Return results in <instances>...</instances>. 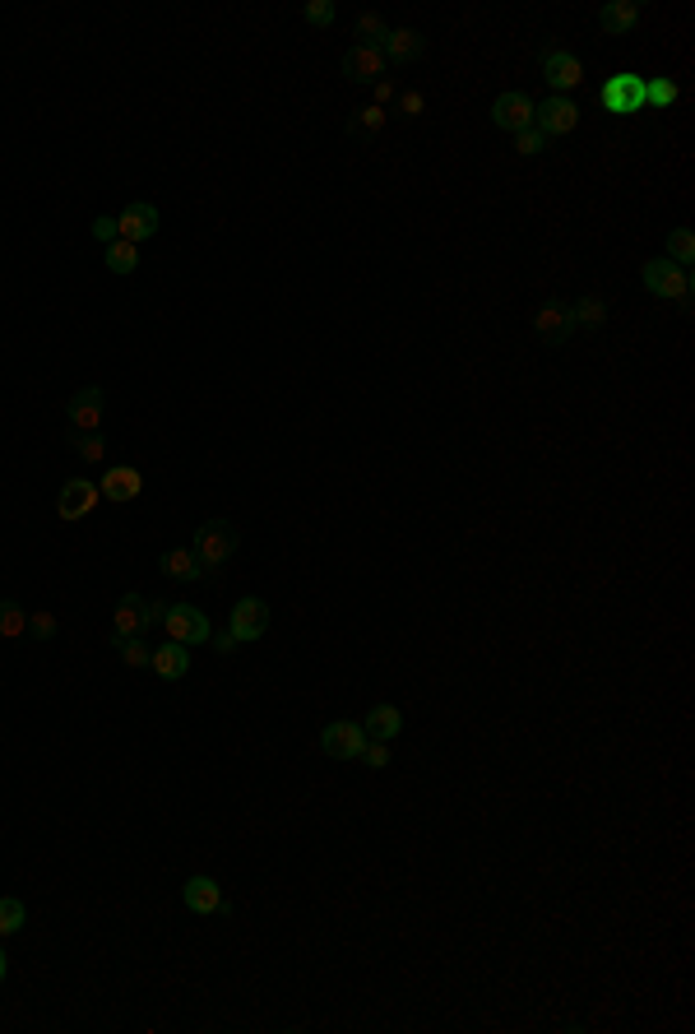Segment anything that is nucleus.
Masks as SVG:
<instances>
[{
    "label": "nucleus",
    "mask_w": 695,
    "mask_h": 1034,
    "mask_svg": "<svg viewBox=\"0 0 695 1034\" xmlns=\"http://www.w3.org/2000/svg\"><path fill=\"white\" fill-rule=\"evenodd\" d=\"M640 283H645V288H649V293H654V297H663V302H677V307H691V293H695V283H691V269L672 265L668 256L645 260V269H640Z\"/></svg>",
    "instance_id": "obj_1"
},
{
    "label": "nucleus",
    "mask_w": 695,
    "mask_h": 1034,
    "mask_svg": "<svg viewBox=\"0 0 695 1034\" xmlns=\"http://www.w3.org/2000/svg\"><path fill=\"white\" fill-rule=\"evenodd\" d=\"M195 557H200L204 571H214V566H223L237 552V529H232V520H204L200 529H195Z\"/></svg>",
    "instance_id": "obj_2"
},
{
    "label": "nucleus",
    "mask_w": 695,
    "mask_h": 1034,
    "mask_svg": "<svg viewBox=\"0 0 695 1034\" xmlns=\"http://www.w3.org/2000/svg\"><path fill=\"white\" fill-rule=\"evenodd\" d=\"M163 631H167V640H177V645H209V636H214L209 617H204L200 608H190V603H167Z\"/></svg>",
    "instance_id": "obj_3"
},
{
    "label": "nucleus",
    "mask_w": 695,
    "mask_h": 1034,
    "mask_svg": "<svg viewBox=\"0 0 695 1034\" xmlns=\"http://www.w3.org/2000/svg\"><path fill=\"white\" fill-rule=\"evenodd\" d=\"M367 742H371L367 728L357 724V719H334V724L320 728V752L334 756V761H357Z\"/></svg>",
    "instance_id": "obj_4"
},
{
    "label": "nucleus",
    "mask_w": 695,
    "mask_h": 1034,
    "mask_svg": "<svg viewBox=\"0 0 695 1034\" xmlns=\"http://www.w3.org/2000/svg\"><path fill=\"white\" fill-rule=\"evenodd\" d=\"M575 126H580V107L566 93H552L547 103H533V130H543L547 140H561Z\"/></svg>",
    "instance_id": "obj_5"
},
{
    "label": "nucleus",
    "mask_w": 695,
    "mask_h": 1034,
    "mask_svg": "<svg viewBox=\"0 0 695 1034\" xmlns=\"http://www.w3.org/2000/svg\"><path fill=\"white\" fill-rule=\"evenodd\" d=\"M598 98H603V112H612V116L645 112V75H612Z\"/></svg>",
    "instance_id": "obj_6"
},
{
    "label": "nucleus",
    "mask_w": 695,
    "mask_h": 1034,
    "mask_svg": "<svg viewBox=\"0 0 695 1034\" xmlns=\"http://www.w3.org/2000/svg\"><path fill=\"white\" fill-rule=\"evenodd\" d=\"M538 65H543V79L552 84V93H566V98H570V89H580L584 65H580V56H575V52H566V47H543Z\"/></svg>",
    "instance_id": "obj_7"
},
{
    "label": "nucleus",
    "mask_w": 695,
    "mask_h": 1034,
    "mask_svg": "<svg viewBox=\"0 0 695 1034\" xmlns=\"http://www.w3.org/2000/svg\"><path fill=\"white\" fill-rule=\"evenodd\" d=\"M228 631L237 636V645H246V640H260L269 631V603L255 599V594H246V599L232 603V622Z\"/></svg>",
    "instance_id": "obj_8"
},
{
    "label": "nucleus",
    "mask_w": 695,
    "mask_h": 1034,
    "mask_svg": "<svg viewBox=\"0 0 695 1034\" xmlns=\"http://www.w3.org/2000/svg\"><path fill=\"white\" fill-rule=\"evenodd\" d=\"M116 228H121V242L144 246L149 237H158L163 218H158V205H149V200H135V205H126L121 214H116Z\"/></svg>",
    "instance_id": "obj_9"
},
{
    "label": "nucleus",
    "mask_w": 695,
    "mask_h": 1034,
    "mask_svg": "<svg viewBox=\"0 0 695 1034\" xmlns=\"http://www.w3.org/2000/svg\"><path fill=\"white\" fill-rule=\"evenodd\" d=\"M102 501V492H98V483L93 478H70V483L61 487V497H56V515L61 520H89L93 515V506Z\"/></svg>",
    "instance_id": "obj_10"
},
{
    "label": "nucleus",
    "mask_w": 695,
    "mask_h": 1034,
    "mask_svg": "<svg viewBox=\"0 0 695 1034\" xmlns=\"http://www.w3.org/2000/svg\"><path fill=\"white\" fill-rule=\"evenodd\" d=\"M102 404H107V395H102L98 385H84V390H75L70 395V436H84V432H102Z\"/></svg>",
    "instance_id": "obj_11"
},
{
    "label": "nucleus",
    "mask_w": 695,
    "mask_h": 1034,
    "mask_svg": "<svg viewBox=\"0 0 695 1034\" xmlns=\"http://www.w3.org/2000/svg\"><path fill=\"white\" fill-rule=\"evenodd\" d=\"M492 126L496 130H510V135H519V130L533 126V98L524 89H510L501 93L492 103Z\"/></svg>",
    "instance_id": "obj_12"
},
{
    "label": "nucleus",
    "mask_w": 695,
    "mask_h": 1034,
    "mask_svg": "<svg viewBox=\"0 0 695 1034\" xmlns=\"http://www.w3.org/2000/svg\"><path fill=\"white\" fill-rule=\"evenodd\" d=\"M533 330H538V339H543L547 348H561L575 339V320H570V307L566 302H547V307H538V316H533Z\"/></svg>",
    "instance_id": "obj_13"
},
{
    "label": "nucleus",
    "mask_w": 695,
    "mask_h": 1034,
    "mask_svg": "<svg viewBox=\"0 0 695 1034\" xmlns=\"http://www.w3.org/2000/svg\"><path fill=\"white\" fill-rule=\"evenodd\" d=\"M181 905L190 909V914H228V895H223V886H218L214 877H190L186 886H181Z\"/></svg>",
    "instance_id": "obj_14"
},
{
    "label": "nucleus",
    "mask_w": 695,
    "mask_h": 1034,
    "mask_svg": "<svg viewBox=\"0 0 695 1034\" xmlns=\"http://www.w3.org/2000/svg\"><path fill=\"white\" fill-rule=\"evenodd\" d=\"M98 492H102V501H135L139 492H144V473L135 469V464H116V469H107L98 478Z\"/></svg>",
    "instance_id": "obj_15"
},
{
    "label": "nucleus",
    "mask_w": 695,
    "mask_h": 1034,
    "mask_svg": "<svg viewBox=\"0 0 695 1034\" xmlns=\"http://www.w3.org/2000/svg\"><path fill=\"white\" fill-rule=\"evenodd\" d=\"M385 52L380 47H348L343 52V75L353 79V84H376V79H385Z\"/></svg>",
    "instance_id": "obj_16"
},
{
    "label": "nucleus",
    "mask_w": 695,
    "mask_h": 1034,
    "mask_svg": "<svg viewBox=\"0 0 695 1034\" xmlns=\"http://www.w3.org/2000/svg\"><path fill=\"white\" fill-rule=\"evenodd\" d=\"M380 52H385V65L422 61V56H427V38H422L417 28H390L385 42H380Z\"/></svg>",
    "instance_id": "obj_17"
},
{
    "label": "nucleus",
    "mask_w": 695,
    "mask_h": 1034,
    "mask_svg": "<svg viewBox=\"0 0 695 1034\" xmlns=\"http://www.w3.org/2000/svg\"><path fill=\"white\" fill-rule=\"evenodd\" d=\"M149 668L163 682H181V677L190 673V645H177V640H163L158 650H153V659H149Z\"/></svg>",
    "instance_id": "obj_18"
},
{
    "label": "nucleus",
    "mask_w": 695,
    "mask_h": 1034,
    "mask_svg": "<svg viewBox=\"0 0 695 1034\" xmlns=\"http://www.w3.org/2000/svg\"><path fill=\"white\" fill-rule=\"evenodd\" d=\"M130 636H144V599L139 594H121V603L112 613V645H121Z\"/></svg>",
    "instance_id": "obj_19"
},
{
    "label": "nucleus",
    "mask_w": 695,
    "mask_h": 1034,
    "mask_svg": "<svg viewBox=\"0 0 695 1034\" xmlns=\"http://www.w3.org/2000/svg\"><path fill=\"white\" fill-rule=\"evenodd\" d=\"M362 728H367V738H376V742H394L404 733V710H399V705H371Z\"/></svg>",
    "instance_id": "obj_20"
},
{
    "label": "nucleus",
    "mask_w": 695,
    "mask_h": 1034,
    "mask_svg": "<svg viewBox=\"0 0 695 1034\" xmlns=\"http://www.w3.org/2000/svg\"><path fill=\"white\" fill-rule=\"evenodd\" d=\"M635 24H640V5H635V0H607L603 10H598V28L612 33V38L631 33Z\"/></svg>",
    "instance_id": "obj_21"
},
{
    "label": "nucleus",
    "mask_w": 695,
    "mask_h": 1034,
    "mask_svg": "<svg viewBox=\"0 0 695 1034\" xmlns=\"http://www.w3.org/2000/svg\"><path fill=\"white\" fill-rule=\"evenodd\" d=\"M163 575L167 580H204V566H200V557H195V548H172V552H163Z\"/></svg>",
    "instance_id": "obj_22"
},
{
    "label": "nucleus",
    "mask_w": 695,
    "mask_h": 1034,
    "mask_svg": "<svg viewBox=\"0 0 695 1034\" xmlns=\"http://www.w3.org/2000/svg\"><path fill=\"white\" fill-rule=\"evenodd\" d=\"M570 320H575V330H603V320H607V297L584 293L580 302L570 307Z\"/></svg>",
    "instance_id": "obj_23"
},
{
    "label": "nucleus",
    "mask_w": 695,
    "mask_h": 1034,
    "mask_svg": "<svg viewBox=\"0 0 695 1034\" xmlns=\"http://www.w3.org/2000/svg\"><path fill=\"white\" fill-rule=\"evenodd\" d=\"M28 636V613L14 599H0V640H19Z\"/></svg>",
    "instance_id": "obj_24"
},
{
    "label": "nucleus",
    "mask_w": 695,
    "mask_h": 1034,
    "mask_svg": "<svg viewBox=\"0 0 695 1034\" xmlns=\"http://www.w3.org/2000/svg\"><path fill=\"white\" fill-rule=\"evenodd\" d=\"M107 269H112V274H135L139 269V246L135 242H121V237H116L112 246H107Z\"/></svg>",
    "instance_id": "obj_25"
},
{
    "label": "nucleus",
    "mask_w": 695,
    "mask_h": 1034,
    "mask_svg": "<svg viewBox=\"0 0 695 1034\" xmlns=\"http://www.w3.org/2000/svg\"><path fill=\"white\" fill-rule=\"evenodd\" d=\"M28 923V905L19 895H0V937H14V932Z\"/></svg>",
    "instance_id": "obj_26"
},
{
    "label": "nucleus",
    "mask_w": 695,
    "mask_h": 1034,
    "mask_svg": "<svg viewBox=\"0 0 695 1034\" xmlns=\"http://www.w3.org/2000/svg\"><path fill=\"white\" fill-rule=\"evenodd\" d=\"M677 98H682V89H677L672 79H645V107H654V112H668Z\"/></svg>",
    "instance_id": "obj_27"
},
{
    "label": "nucleus",
    "mask_w": 695,
    "mask_h": 1034,
    "mask_svg": "<svg viewBox=\"0 0 695 1034\" xmlns=\"http://www.w3.org/2000/svg\"><path fill=\"white\" fill-rule=\"evenodd\" d=\"M668 260H672V265H682V269H691V260H695V232L691 228H672L668 232Z\"/></svg>",
    "instance_id": "obj_28"
},
{
    "label": "nucleus",
    "mask_w": 695,
    "mask_h": 1034,
    "mask_svg": "<svg viewBox=\"0 0 695 1034\" xmlns=\"http://www.w3.org/2000/svg\"><path fill=\"white\" fill-rule=\"evenodd\" d=\"M385 19L380 14H357V47H380L385 42Z\"/></svg>",
    "instance_id": "obj_29"
},
{
    "label": "nucleus",
    "mask_w": 695,
    "mask_h": 1034,
    "mask_svg": "<svg viewBox=\"0 0 695 1034\" xmlns=\"http://www.w3.org/2000/svg\"><path fill=\"white\" fill-rule=\"evenodd\" d=\"M380 130H385V107H362V112L353 116V135L357 140H367V135H380Z\"/></svg>",
    "instance_id": "obj_30"
},
{
    "label": "nucleus",
    "mask_w": 695,
    "mask_h": 1034,
    "mask_svg": "<svg viewBox=\"0 0 695 1034\" xmlns=\"http://www.w3.org/2000/svg\"><path fill=\"white\" fill-rule=\"evenodd\" d=\"M302 19L311 28H334V19H339V10H334V0H306Z\"/></svg>",
    "instance_id": "obj_31"
},
{
    "label": "nucleus",
    "mask_w": 695,
    "mask_h": 1034,
    "mask_svg": "<svg viewBox=\"0 0 695 1034\" xmlns=\"http://www.w3.org/2000/svg\"><path fill=\"white\" fill-rule=\"evenodd\" d=\"M75 450H79V460H89V464H102V460H107V441H102V432L75 436Z\"/></svg>",
    "instance_id": "obj_32"
},
{
    "label": "nucleus",
    "mask_w": 695,
    "mask_h": 1034,
    "mask_svg": "<svg viewBox=\"0 0 695 1034\" xmlns=\"http://www.w3.org/2000/svg\"><path fill=\"white\" fill-rule=\"evenodd\" d=\"M116 650H121V659H126L130 668H149V659H153V650H149V645H144V640H139V636L121 640Z\"/></svg>",
    "instance_id": "obj_33"
},
{
    "label": "nucleus",
    "mask_w": 695,
    "mask_h": 1034,
    "mask_svg": "<svg viewBox=\"0 0 695 1034\" xmlns=\"http://www.w3.org/2000/svg\"><path fill=\"white\" fill-rule=\"evenodd\" d=\"M547 144H552V140H547L543 130H533V126H529V130H519V135H515V154L533 158V154H543Z\"/></svg>",
    "instance_id": "obj_34"
},
{
    "label": "nucleus",
    "mask_w": 695,
    "mask_h": 1034,
    "mask_svg": "<svg viewBox=\"0 0 695 1034\" xmlns=\"http://www.w3.org/2000/svg\"><path fill=\"white\" fill-rule=\"evenodd\" d=\"M390 756H394L390 742H376V738H371L367 747H362V756H357V761H362V766H371V770H385V766H390Z\"/></svg>",
    "instance_id": "obj_35"
},
{
    "label": "nucleus",
    "mask_w": 695,
    "mask_h": 1034,
    "mask_svg": "<svg viewBox=\"0 0 695 1034\" xmlns=\"http://www.w3.org/2000/svg\"><path fill=\"white\" fill-rule=\"evenodd\" d=\"M28 636H38V640H51V636H56V613H47V608L28 613Z\"/></svg>",
    "instance_id": "obj_36"
},
{
    "label": "nucleus",
    "mask_w": 695,
    "mask_h": 1034,
    "mask_svg": "<svg viewBox=\"0 0 695 1034\" xmlns=\"http://www.w3.org/2000/svg\"><path fill=\"white\" fill-rule=\"evenodd\" d=\"M93 237H98L102 246H112L116 237H121V228H116V218H112V214H98V218H93Z\"/></svg>",
    "instance_id": "obj_37"
},
{
    "label": "nucleus",
    "mask_w": 695,
    "mask_h": 1034,
    "mask_svg": "<svg viewBox=\"0 0 695 1034\" xmlns=\"http://www.w3.org/2000/svg\"><path fill=\"white\" fill-rule=\"evenodd\" d=\"M399 112H404V116H422V112H427V98H422L417 89H404V93H399Z\"/></svg>",
    "instance_id": "obj_38"
},
{
    "label": "nucleus",
    "mask_w": 695,
    "mask_h": 1034,
    "mask_svg": "<svg viewBox=\"0 0 695 1034\" xmlns=\"http://www.w3.org/2000/svg\"><path fill=\"white\" fill-rule=\"evenodd\" d=\"M371 98H376V107L394 103V98H399V84H394L390 75H385V79H376V84H371Z\"/></svg>",
    "instance_id": "obj_39"
},
{
    "label": "nucleus",
    "mask_w": 695,
    "mask_h": 1034,
    "mask_svg": "<svg viewBox=\"0 0 695 1034\" xmlns=\"http://www.w3.org/2000/svg\"><path fill=\"white\" fill-rule=\"evenodd\" d=\"M163 617H167V603L144 599V631H149V626H163Z\"/></svg>",
    "instance_id": "obj_40"
},
{
    "label": "nucleus",
    "mask_w": 695,
    "mask_h": 1034,
    "mask_svg": "<svg viewBox=\"0 0 695 1034\" xmlns=\"http://www.w3.org/2000/svg\"><path fill=\"white\" fill-rule=\"evenodd\" d=\"M209 645H214V654H237V636H232V631H214Z\"/></svg>",
    "instance_id": "obj_41"
},
{
    "label": "nucleus",
    "mask_w": 695,
    "mask_h": 1034,
    "mask_svg": "<svg viewBox=\"0 0 695 1034\" xmlns=\"http://www.w3.org/2000/svg\"><path fill=\"white\" fill-rule=\"evenodd\" d=\"M5 974H10V960H5V951H0V983H5Z\"/></svg>",
    "instance_id": "obj_42"
}]
</instances>
